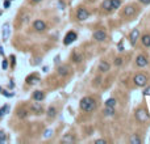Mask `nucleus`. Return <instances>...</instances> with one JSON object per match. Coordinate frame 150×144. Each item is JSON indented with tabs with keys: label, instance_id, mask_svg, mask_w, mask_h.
<instances>
[{
	"label": "nucleus",
	"instance_id": "72a5a7b5",
	"mask_svg": "<svg viewBox=\"0 0 150 144\" xmlns=\"http://www.w3.org/2000/svg\"><path fill=\"white\" fill-rule=\"evenodd\" d=\"M51 134H53V131H51V130H48V131H45V138H48V136H50Z\"/></svg>",
	"mask_w": 150,
	"mask_h": 144
},
{
	"label": "nucleus",
	"instance_id": "c9c22d12",
	"mask_svg": "<svg viewBox=\"0 0 150 144\" xmlns=\"http://www.w3.org/2000/svg\"><path fill=\"white\" fill-rule=\"evenodd\" d=\"M95 143H96V144H104V143H107V141L103 140V139H100V140H96Z\"/></svg>",
	"mask_w": 150,
	"mask_h": 144
},
{
	"label": "nucleus",
	"instance_id": "e433bc0d",
	"mask_svg": "<svg viewBox=\"0 0 150 144\" xmlns=\"http://www.w3.org/2000/svg\"><path fill=\"white\" fill-rule=\"evenodd\" d=\"M30 1H32V3H34V4H37V3H40L41 0H30Z\"/></svg>",
	"mask_w": 150,
	"mask_h": 144
},
{
	"label": "nucleus",
	"instance_id": "2eb2a0df",
	"mask_svg": "<svg viewBox=\"0 0 150 144\" xmlns=\"http://www.w3.org/2000/svg\"><path fill=\"white\" fill-rule=\"evenodd\" d=\"M44 98H45V93H44L42 91H36L33 93V100H34V101L41 102Z\"/></svg>",
	"mask_w": 150,
	"mask_h": 144
},
{
	"label": "nucleus",
	"instance_id": "b1692460",
	"mask_svg": "<svg viewBox=\"0 0 150 144\" xmlns=\"http://www.w3.org/2000/svg\"><path fill=\"white\" fill-rule=\"evenodd\" d=\"M130 143L132 144H141V138H138L137 134H134V135L130 136Z\"/></svg>",
	"mask_w": 150,
	"mask_h": 144
},
{
	"label": "nucleus",
	"instance_id": "9b49d317",
	"mask_svg": "<svg viewBox=\"0 0 150 144\" xmlns=\"http://www.w3.org/2000/svg\"><path fill=\"white\" fill-rule=\"evenodd\" d=\"M107 38V34H105L104 30H96L93 33V40H96L97 42H103Z\"/></svg>",
	"mask_w": 150,
	"mask_h": 144
},
{
	"label": "nucleus",
	"instance_id": "412c9836",
	"mask_svg": "<svg viewBox=\"0 0 150 144\" xmlns=\"http://www.w3.org/2000/svg\"><path fill=\"white\" fill-rule=\"evenodd\" d=\"M104 115H109V117H112L115 114V107H112V106H105V109H104Z\"/></svg>",
	"mask_w": 150,
	"mask_h": 144
},
{
	"label": "nucleus",
	"instance_id": "1a4fd4ad",
	"mask_svg": "<svg viewBox=\"0 0 150 144\" xmlns=\"http://www.w3.org/2000/svg\"><path fill=\"white\" fill-rule=\"evenodd\" d=\"M30 110H32V113L40 115V114L44 113V107H42V105H41L40 102L37 101V102H33V104L30 105Z\"/></svg>",
	"mask_w": 150,
	"mask_h": 144
},
{
	"label": "nucleus",
	"instance_id": "9d476101",
	"mask_svg": "<svg viewBox=\"0 0 150 144\" xmlns=\"http://www.w3.org/2000/svg\"><path fill=\"white\" fill-rule=\"evenodd\" d=\"M33 29L36 31H45L46 30V24H45V21H42V20H36L33 23Z\"/></svg>",
	"mask_w": 150,
	"mask_h": 144
},
{
	"label": "nucleus",
	"instance_id": "f8f14e48",
	"mask_svg": "<svg viewBox=\"0 0 150 144\" xmlns=\"http://www.w3.org/2000/svg\"><path fill=\"white\" fill-rule=\"evenodd\" d=\"M57 71H58V75H59V76H67V75L70 74V67L63 64V66H59Z\"/></svg>",
	"mask_w": 150,
	"mask_h": 144
},
{
	"label": "nucleus",
	"instance_id": "7c9ffc66",
	"mask_svg": "<svg viewBox=\"0 0 150 144\" xmlns=\"http://www.w3.org/2000/svg\"><path fill=\"white\" fill-rule=\"evenodd\" d=\"M117 48H119L120 53H121V51H124V45H122V42H120L119 45H117Z\"/></svg>",
	"mask_w": 150,
	"mask_h": 144
},
{
	"label": "nucleus",
	"instance_id": "6e6552de",
	"mask_svg": "<svg viewBox=\"0 0 150 144\" xmlns=\"http://www.w3.org/2000/svg\"><path fill=\"white\" fill-rule=\"evenodd\" d=\"M140 38V30L138 29H133V30L130 31V34H129V41H130V45L132 46H136V43H137V40Z\"/></svg>",
	"mask_w": 150,
	"mask_h": 144
},
{
	"label": "nucleus",
	"instance_id": "393cba45",
	"mask_svg": "<svg viewBox=\"0 0 150 144\" xmlns=\"http://www.w3.org/2000/svg\"><path fill=\"white\" fill-rule=\"evenodd\" d=\"M7 111H9V105H4V106L0 109V118H3L7 114Z\"/></svg>",
	"mask_w": 150,
	"mask_h": 144
},
{
	"label": "nucleus",
	"instance_id": "aec40b11",
	"mask_svg": "<svg viewBox=\"0 0 150 144\" xmlns=\"http://www.w3.org/2000/svg\"><path fill=\"white\" fill-rule=\"evenodd\" d=\"M74 141H75V138L71 134H67L62 138V143H74Z\"/></svg>",
	"mask_w": 150,
	"mask_h": 144
},
{
	"label": "nucleus",
	"instance_id": "4c0bfd02",
	"mask_svg": "<svg viewBox=\"0 0 150 144\" xmlns=\"http://www.w3.org/2000/svg\"><path fill=\"white\" fill-rule=\"evenodd\" d=\"M0 92H1V88H0Z\"/></svg>",
	"mask_w": 150,
	"mask_h": 144
},
{
	"label": "nucleus",
	"instance_id": "2f4dec72",
	"mask_svg": "<svg viewBox=\"0 0 150 144\" xmlns=\"http://www.w3.org/2000/svg\"><path fill=\"white\" fill-rule=\"evenodd\" d=\"M141 4H145V5H147V4H150V0H138Z\"/></svg>",
	"mask_w": 150,
	"mask_h": 144
},
{
	"label": "nucleus",
	"instance_id": "cd10ccee",
	"mask_svg": "<svg viewBox=\"0 0 150 144\" xmlns=\"http://www.w3.org/2000/svg\"><path fill=\"white\" fill-rule=\"evenodd\" d=\"M7 140V136L6 134L3 132V131H0V143H4V141Z\"/></svg>",
	"mask_w": 150,
	"mask_h": 144
},
{
	"label": "nucleus",
	"instance_id": "f03ea898",
	"mask_svg": "<svg viewBox=\"0 0 150 144\" xmlns=\"http://www.w3.org/2000/svg\"><path fill=\"white\" fill-rule=\"evenodd\" d=\"M133 81H134V84H136L137 87L144 88V87H146V85H147L149 79H147V76L145 74H137L136 76L133 77Z\"/></svg>",
	"mask_w": 150,
	"mask_h": 144
},
{
	"label": "nucleus",
	"instance_id": "0eeeda50",
	"mask_svg": "<svg viewBox=\"0 0 150 144\" xmlns=\"http://www.w3.org/2000/svg\"><path fill=\"white\" fill-rule=\"evenodd\" d=\"M147 63H149V60H147V58L145 57V55H142V54L137 55V58H136V64H137V67L144 68V67H146V66H147Z\"/></svg>",
	"mask_w": 150,
	"mask_h": 144
},
{
	"label": "nucleus",
	"instance_id": "ddd939ff",
	"mask_svg": "<svg viewBox=\"0 0 150 144\" xmlns=\"http://www.w3.org/2000/svg\"><path fill=\"white\" fill-rule=\"evenodd\" d=\"M109 68H111V66L107 60H102V62L99 63V66H97V70H99L100 72H108Z\"/></svg>",
	"mask_w": 150,
	"mask_h": 144
},
{
	"label": "nucleus",
	"instance_id": "f257e3e1",
	"mask_svg": "<svg viewBox=\"0 0 150 144\" xmlns=\"http://www.w3.org/2000/svg\"><path fill=\"white\" fill-rule=\"evenodd\" d=\"M80 109L86 113H91L96 109V101L92 98V97H83L80 100V104H79Z\"/></svg>",
	"mask_w": 150,
	"mask_h": 144
},
{
	"label": "nucleus",
	"instance_id": "bb28decb",
	"mask_svg": "<svg viewBox=\"0 0 150 144\" xmlns=\"http://www.w3.org/2000/svg\"><path fill=\"white\" fill-rule=\"evenodd\" d=\"M121 7V0H112V9H119Z\"/></svg>",
	"mask_w": 150,
	"mask_h": 144
},
{
	"label": "nucleus",
	"instance_id": "c756f323",
	"mask_svg": "<svg viewBox=\"0 0 150 144\" xmlns=\"http://www.w3.org/2000/svg\"><path fill=\"white\" fill-rule=\"evenodd\" d=\"M144 96L150 97V87H146V88H145V91H144Z\"/></svg>",
	"mask_w": 150,
	"mask_h": 144
},
{
	"label": "nucleus",
	"instance_id": "4468645a",
	"mask_svg": "<svg viewBox=\"0 0 150 144\" xmlns=\"http://www.w3.org/2000/svg\"><path fill=\"white\" fill-rule=\"evenodd\" d=\"M38 81H40V77L37 76V75H30V76L26 77V84L28 85H34Z\"/></svg>",
	"mask_w": 150,
	"mask_h": 144
},
{
	"label": "nucleus",
	"instance_id": "20e7f679",
	"mask_svg": "<svg viewBox=\"0 0 150 144\" xmlns=\"http://www.w3.org/2000/svg\"><path fill=\"white\" fill-rule=\"evenodd\" d=\"M137 13V9L134 5H126L124 8V11H122V16L126 17V18H132V17H134Z\"/></svg>",
	"mask_w": 150,
	"mask_h": 144
},
{
	"label": "nucleus",
	"instance_id": "dca6fc26",
	"mask_svg": "<svg viewBox=\"0 0 150 144\" xmlns=\"http://www.w3.org/2000/svg\"><path fill=\"white\" fill-rule=\"evenodd\" d=\"M102 8L104 9L105 12L112 11V0H104L102 3Z\"/></svg>",
	"mask_w": 150,
	"mask_h": 144
},
{
	"label": "nucleus",
	"instance_id": "c85d7f7f",
	"mask_svg": "<svg viewBox=\"0 0 150 144\" xmlns=\"http://www.w3.org/2000/svg\"><path fill=\"white\" fill-rule=\"evenodd\" d=\"M122 63H124V59H122V58H116V59H115V64L116 66H121Z\"/></svg>",
	"mask_w": 150,
	"mask_h": 144
},
{
	"label": "nucleus",
	"instance_id": "6ab92c4d",
	"mask_svg": "<svg viewBox=\"0 0 150 144\" xmlns=\"http://www.w3.org/2000/svg\"><path fill=\"white\" fill-rule=\"evenodd\" d=\"M8 37H9V24H4L3 26V40L4 41H8Z\"/></svg>",
	"mask_w": 150,
	"mask_h": 144
},
{
	"label": "nucleus",
	"instance_id": "39448f33",
	"mask_svg": "<svg viewBox=\"0 0 150 144\" xmlns=\"http://www.w3.org/2000/svg\"><path fill=\"white\" fill-rule=\"evenodd\" d=\"M88 17H90V12L87 11L86 8H83V7H80V8H78L77 11V18L79 21H84L87 20Z\"/></svg>",
	"mask_w": 150,
	"mask_h": 144
},
{
	"label": "nucleus",
	"instance_id": "423d86ee",
	"mask_svg": "<svg viewBox=\"0 0 150 144\" xmlns=\"http://www.w3.org/2000/svg\"><path fill=\"white\" fill-rule=\"evenodd\" d=\"M77 38H78V35H77V33H75V31H68V33L65 35L63 43H65L66 46H67V45H71V43H73L74 41L77 40Z\"/></svg>",
	"mask_w": 150,
	"mask_h": 144
},
{
	"label": "nucleus",
	"instance_id": "473e14b6",
	"mask_svg": "<svg viewBox=\"0 0 150 144\" xmlns=\"http://www.w3.org/2000/svg\"><path fill=\"white\" fill-rule=\"evenodd\" d=\"M9 5H11V0H7L4 3V8H9Z\"/></svg>",
	"mask_w": 150,
	"mask_h": 144
},
{
	"label": "nucleus",
	"instance_id": "5701e85b",
	"mask_svg": "<svg viewBox=\"0 0 150 144\" xmlns=\"http://www.w3.org/2000/svg\"><path fill=\"white\" fill-rule=\"evenodd\" d=\"M46 114H48V117H50V118H54V117L57 115V109L54 106H50L48 109V111H46Z\"/></svg>",
	"mask_w": 150,
	"mask_h": 144
},
{
	"label": "nucleus",
	"instance_id": "4be33fe9",
	"mask_svg": "<svg viewBox=\"0 0 150 144\" xmlns=\"http://www.w3.org/2000/svg\"><path fill=\"white\" fill-rule=\"evenodd\" d=\"M28 110H25V109H19V110H17V117H19V118L20 119H24V118H26V117H28Z\"/></svg>",
	"mask_w": 150,
	"mask_h": 144
},
{
	"label": "nucleus",
	"instance_id": "a211bd4d",
	"mask_svg": "<svg viewBox=\"0 0 150 144\" xmlns=\"http://www.w3.org/2000/svg\"><path fill=\"white\" fill-rule=\"evenodd\" d=\"M71 60H73L74 63H80L82 62V55H80L78 51H74L73 55H71Z\"/></svg>",
	"mask_w": 150,
	"mask_h": 144
},
{
	"label": "nucleus",
	"instance_id": "7ed1b4c3",
	"mask_svg": "<svg viewBox=\"0 0 150 144\" xmlns=\"http://www.w3.org/2000/svg\"><path fill=\"white\" fill-rule=\"evenodd\" d=\"M134 115H136L137 122H140V123H145L149 119V114H147V111L145 109H137Z\"/></svg>",
	"mask_w": 150,
	"mask_h": 144
},
{
	"label": "nucleus",
	"instance_id": "f3484780",
	"mask_svg": "<svg viewBox=\"0 0 150 144\" xmlns=\"http://www.w3.org/2000/svg\"><path fill=\"white\" fill-rule=\"evenodd\" d=\"M141 42L145 47H150V34H144L141 37Z\"/></svg>",
	"mask_w": 150,
	"mask_h": 144
},
{
	"label": "nucleus",
	"instance_id": "a878e982",
	"mask_svg": "<svg viewBox=\"0 0 150 144\" xmlns=\"http://www.w3.org/2000/svg\"><path fill=\"white\" fill-rule=\"evenodd\" d=\"M116 100L115 98H108L107 101H105V106H112V107H115L116 106Z\"/></svg>",
	"mask_w": 150,
	"mask_h": 144
},
{
	"label": "nucleus",
	"instance_id": "f704fd0d",
	"mask_svg": "<svg viewBox=\"0 0 150 144\" xmlns=\"http://www.w3.org/2000/svg\"><path fill=\"white\" fill-rule=\"evenodd\" d=\"M7 67H8V62H7V60H3V70H7Z\"/></svg>",
	"mask_w": 150,
	"mask_h": 144
}]
</instances>
